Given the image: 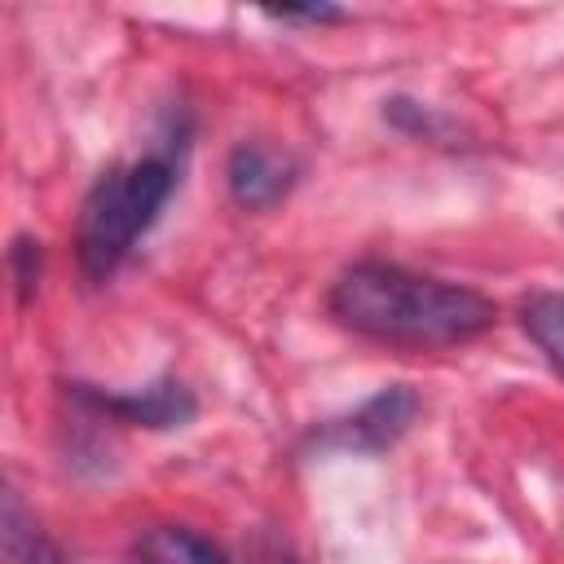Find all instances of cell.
Returning a JSON list of instances; mask_svg holds the SVG:
<instances>
[{
  "label": "cell",
  "mask_w": 564,
  "mask_h": 564,
  "mask_svg": "<svg viewBox=\"0 0 564 564\" xmlns=\"http://www.w3.org/2000/svg\"><path fill=\"white\" fill-rule=\"evenodd\" d=\"M176 189V167L163 154L110 163L79 203L75 260L88 282H110L132 247L154 229L159 212Z\"/></svg>",
  "instance_id": "obj_2"
},
{
  "label": "cell",
  "mask_w": 564,
  "mask_h": 564,
  "mask_svg": "<svg viewBox=\"0 0 564 564\" xmlns=\"http://www.w3.org/2000/svg\"><path fill=\"white\" fill-rule=\"evenodd\" d=\"M225 181H229V198L242 212H269L291 194L295 163L264 141H242L225 163Z\"/></svg>",
  "instance_id": "obj_5"
},
{
  "label": "cell",
  "mask_w": 564,
  "mask_h": 564,
  "mask_svg": "<svg viewBox=\"0 0 564 564\" xmlns=\"http://www.w3.org/2000/svg\"><path fill=\"white\" fill-rule=\"evenodd\" d=\"M423 401L410 383H388L375 397H366L357 410L322 423L308 432V445L322 454H388L419 419Z\"/></svg>",
  "instance_id": "obj_3"
},
{
  "label": "cell",
  "mask_w": 564,
  "mask_h": 564,
  "mask_svg": "<svg viewBox=\"0 0 564 564\" xmlns=\"http://www.w3.org/2000/svg\"><path fill=\"white\" fill-rule=\"evenodd\" d=\"M137 564H234L212 538L185 524H154L132 546Z\"/></svg>",
  "instance_id": "obj_6"
},
{
  "label": "cell",
  "mask_w": 564,
  "mask_h": 564,
  "mask_svg": "<svg viewBox=\"0 0 564 564\" xmlns=\"http://www.w3.org/2000/svg\"><path fill=\"white\" fill-rule=\"evenodd\" d=\"M0 538L9 564H70L66 551L44 533V524L22 507V498L9 489L0 502Z\"/></svg>",
  "instance_id": "obj_7"
},
{
  "label": "cell",
  "mask_w": 564,
  "mask_h": 564,
  "mask_svg": "<svg viewBox=\"0 0 564 564\" xmlns=\"http://www.w3.org/2000/svg\"><path fill=\"white\" fill-rule=\"evenodd\" d=\"M520 326L551 361V370L564 375V291H533L520 304Z\"/></svg>",
  "instance_id": "obj_8"
},
{
  "label": "cell",
  "mask_w": 564,
  "mask_h": 564,
  "mask_svg": "<svg viewBox=\"0 0 564 564\" xmlns=\"http://www.w3.org/2000/svg\"><path fill=\"white\" fill-rule=\"evenodd\" d=\"M278 18H286V22H339V18H344V9L308 4V9H278Z\"/></svg>",
  "instance_id": "obj_11"
},
{
  "label": "cell",
  "mask_w": 564,
  "mask_h": 564,
  "mask_svg": "<svg viewBox=\"0 0 564 564\" xmlns=\"http://www.w3.org/2000/svg\"><path fill=\"white\" fill-rule=\"evenodd\" d=\"M9 273H13V286H18V300L26 304L35 291H40V273H44V247L40 238H13L9 247Z\"/></svg>",
  "instance_id": "obj_9"
},
{
  "label": "cell",
  "mask_w": 564,
  "mask_h": 564,
  "mask_svg": "<svg viewBox=\"0 0 564 564\" xmlns=\"http://www.w3.org/2000/svg\"><path fill=\"white\" fill-rule=\"evenodd\" d=\"M326 313L344 330L392 348H458L480 339L498 317L494 300L476 286L379 260L344 269L326 291Z\"/></svg>",
  "instance_id": "obj_1"
},
{
  "label": "cell",
  "mask_w": 564,
  "mask_h": 564,
  "mask_svg": "<svg viewBox=\"0 0 564 564\" xmlns=\"http://www.w3.org/2000/svg\"><path fill=\"white\" fill-rule=\"evenodd\" d=\"M247 564H300V560L291 555V546H286V542H278V538H260V542L251 546Z\"/></svg>",
  "instance_id": "obj_10"
},
{
  "label": "cell",
  "mask_w": 564,
  "mask_h": 564,
  "mask_svg": "<svg viewBox=\"0 0 564 564\" xmlns=\"http://www.w3.org/2000/svg\"><path fill=\"white\" fill-rule=\"evenodd\" d=\"M66 397L93 419H110L123 427H150V432L185 427L198 414V401L181 379H154L132 392H101L93 383H66Z\"/></svg>",
  "instance_id": "obj_4"
}]
</instances>
